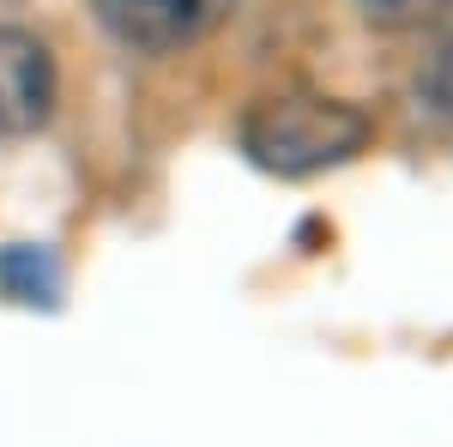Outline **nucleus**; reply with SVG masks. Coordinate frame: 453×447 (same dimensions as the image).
I'll return each instance as SVG.
<instances>
[{
	"label": "nucleus",
	"instance_id": "nucleus-1",
	"mask_svg": "<svg viewBox=\"0 0 453 447\" xmlns=\"http://www.w3.org/2000/svg\"><path fill=\"white\" fill-rule=\"evenodd\" d=\"M369 139V121L333 97H266L242 115V145L254 164L279 175H309L320 164H339Z\"/></svg>",
	"mask_w": 453,
	"mask_h": 447
},
{
	"label": "nucleus",
	"instance_id": "nucleus-2",
	"mask_svg": "<svg viewBox=\"0 0 453 447\" xmlns=\"http://www.w3.org/2000/svg\"><path fill=\"white\" fill-rule=\"evenodd\" d=\"M242 0H97V19L115 42L140 55H175L188 42L211 36Z\"/></svg>",
	"mask_w": 453,
	"mask_h": 447
},
{
	"label": "nucleus",
	"instance_id": "nucleus-3",
	"mask_svg": "<svg viewBox=\"0 0 453 447\" xmlns=\"http://www.w3.org/2000/svg\"><path fill=\"white\" fill-rule=\"evenodd\" d=\"M55 109V61L31 31L0 25V139H25Z\"/></svg>",
	"mask_w": 453,
	"mask_h": 447
},
{
	"label": "nucleus",
	"instance_id": "nucleus-4",
	"mask_svg": "<svg viewBox=\"0 0 453 447\" xmlns=\"http://www.w3.org/2000/svg\"><path fill=\"white\" fill-rule=\"evenodd\" d=\"M418 91H423V104L435 109V115H448V121H453V36L435 49V61L423 67Z\"/></svg>",
	"mask_w": 453,
	"mask_h": 447
},
{
	"label": "nucleus",
	"instance_id": "nucleus-5",
	"mask_svg": "<svg viewBox=\"0 0 453 447\" xmlns=\"http://www.w3.org/2000/svg\"><path fill=\"white\" fill-rule=\"evenodd\" d=\"M375 25H423V19H435V12H448L453 0H357Z\"/></svg>",
	"mask_w": 453,
	"mask_h": 447
}]
</instances>
